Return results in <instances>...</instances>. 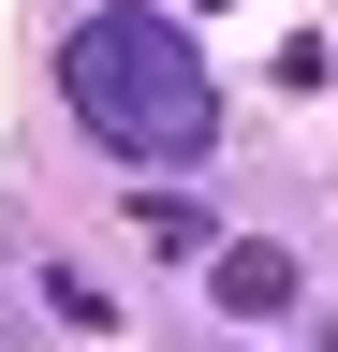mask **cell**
<instances>
[{"mask_svg": "<svg viewBox=\"0 0 338 352\" xmlns=\"http://www.w3.org/2000/svg\"><path fill=\"white\" fill-rule=\"evenodd\" d=\"M59 103L89 118V147L118 162H206L221 147V88H206L191 30L162 0H103V15L59 30Z\"/></svg>", "mask_w": 338, "mask_h": 352, "instance_id": "cell-1", "label": "cell"}, {"mask_svg": "<svg viewBox=\"0 0 338 352\" xmlns=\"http://www.w3.org/2000/svg\"><path fill=\"white\" fill-rule=\"evenodd\" d=\"M206 294H221L235 323H279V308H294V250H265V235H235V250H206Z\"/></svg>", "mask_w": 338, "mask_h": 352, "instance_id": "cell-2", "label": "cell"}, {"mask_svg": "<svg viewBox=\"0 0 338 352\" xmlns=\"http://www.w3.org/2000/svg\"><path fill=\"white\" fill-rule=\"evenodd\" d=\"M133 220H147L162 250H206V206H191V191H133Z\"/></svg>", "mask_w": 338, "mask_h": 352, "instance_id": "cell-3", "label": "cell"}]
</instances>
